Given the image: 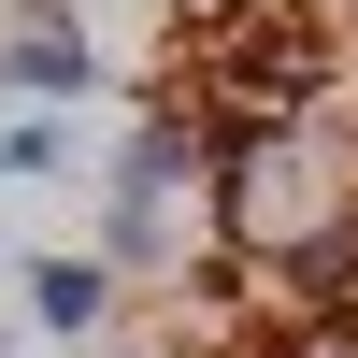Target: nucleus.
<instances>
[{
  "label": "nucleus",
  "mask_w": 358,
  "mask_h": 358,
  "mask_svg": "<svg viewBox=\"0 0 358 358\" xmlns=\"http://www.w3.org/2000/svg\"><path fill=\"white\" fill-rule=\"evenodd\" d=\"M86 86H115L101 72V29H86L72 0H15V15H0V101L15 115H72Z\"/></svg>",
  "instance_id": "nucleus-1"
},
{
  "label": "nucleus",
  "mask_w": 358,
  "mask_h": 358,
  "mask_svg": "<svg viewBox=\"0 0 358 358\" xmlns=\"http://www.w3.org/2000/svg\"><path fill=\"white\" fill-rule=\"evenodd\" d=\"M187 187H201V115L143 86V115H129V143H115V172H101V201H143V215H172Z\"/></svg>",
  "instance_id": "nucleus-2"
},
{
  "label": "nucleus",
  "mask_w": 358,
  "mask_h": 358,
  "mask_svg": "<svg viewBox=\"0 0 358 358\" xmlns=\"http://www.w3.org/2000/svg\"><path fill=\"white\" fill-rule=\"evenodd\" d=\"M115 301H129V287L101 273V258H29V330H57V344H86V330H115Z\"/></svg>",
  "instance_id": "nucleus-3"
},
{
  "label": "nucleus",
  "mask_w": 358,
  "mask_h": 358,
  "mask_svg": "<svg viewBox=\"0 0 358 358\" xmlns=\"http://www.w3.org/2000/svg\"><path fill=\"white\" fill-rule=\"evenodd\" d=\"M86 258H101L115 287H143V273H172V215H143V201H101V244H86Z\"/></svg>",
  "instance_id": "nucleus-4"
},
{
  "label": "nucleus",
  "mask_w": 358,
  "mask_h": 358,
  "mask_svg": "<svg viewBox=\"0 0 358 358\" xmlns=\"http://www.w3.org/2000/svg\"><path fill=\"white\" fill-rule=\"evenodd\" d=\"M0 172H72V115H0Z\"/></svg>",
  "instance_id": "nucleus-5"
},
{
  "label": "nucleus",
  "mask_w": 358,
  "mask_h": 358,
  "mask_svg": "<svg viewBox=\"0 0 358 358\" xmlns=\"http://www.w3.org/2000/svg\"><path fill=\"white\" fill-rule=\"evenodd\" d=\"M229 358H315V344H301V315H258V330L229 344Z\"/></svg>",
  "instance_id": "nucleus-6"
},
{
  "label": "nucleus",
  "mask_w": 358,
  "mask_h": 358,
  "mask_svg": "<svg viewBox=\"0 0 358 358\" xmlns=\"http://www.w3.org/2000/svg\"><path fill=\"white\" fill-rule=\"evenodd\" d=\"M330 29H344V43H358V0H344V15H330Z\"/></svg>",
  "instance_id": "nucleus-7"
},
{
  "label": "nucleus",
  "mask_w": 358,
  "mask_h": 358,
  "mask_svg": "<svg viewBox=\"0 0 358 358\" xmlns=\"http://www.w3.org/2000/svg\"><path fill=\"white\" fill-rule=\"evenodd\" d=\"M0 115H15V101H0Z\"/></svg>",
  "instance_id": "nucleus-8"
}]
</instances>
